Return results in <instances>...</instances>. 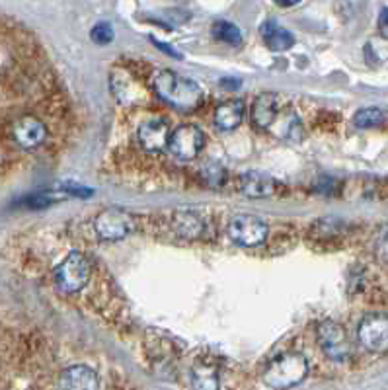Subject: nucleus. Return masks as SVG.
Listing matches in <instances>:
<instances>
[{"mask_svg": "<svg viewBox=\"0 0 388 390\" xmlns=\"http://www.w3.org/2000/svg\"><path fill=\"white\" fill-rule=\"evenodd\" d=\"M153 41H154V45L160 49L162 53H168V55H170V57H174V59H182V55H180V53H176V51L170 47V45H166V43H160V41H156V39H153Z\"/></svg>", "mask_w": 388, "mask_h": 390, "instance_id": "nucleus-26", "label": "nucleus"}, {"mask_svg": "<svg viewBox=\"0 0 388 390\" xmlns=\"http://www.w3.org/2000/svg\"><path fill=\"white\" fill-rule=\"evenodd\" d=\"M378 32L380 36L388 39V8H382L380 10V16H378Z\"/></svg>", "mask_w": 388, "mask_h": 390, "instance_id": "nucleus-25", "label": "nucleus"}, {"mask_svg": "<svg viewBox=\"0 0 388 390\" xmlns=\"http://www.w3.org/2000/svg\"><path fill=\"white\" fill-rule=\"evenodd\" d=\"M316 336L318 343H320L322 351L328 359L343 363L352 357V342H349L347 332L341 324L334 322V320H324V322L318 324Z\"/></svg>", "mask_w": 388, "mask_h": 390, "instance_id": "nucleus-4", "label": "nucleus"}, {"mask_svg": "<svg viewBox=\"0 0 388 390\" xmlns=\"http://www.w3.org/2000/svg\"><path fill=\"white\" fill-rule=\"evenodd\" d=\"M308 375V361L303 354L289 351L275 357L263 371V380L271 389H291Z\"/></svg>", "mask_w": 388, "mask_h": 390, "instance_id": "nucleus-2", "label": "nucleus"}, {"mask_svg": "<svg viewBox=\"0 0 388 390\" xmlns=\"http://www.w3.org/2000/svg\"><path fill=\"white\" fill-rule=\"evenodd\" d=\"M153 90L160 100L182 111H193L203 102V90L200 84L180 76L174 71H156L151 78Z\"/></svg>", "mask_w": 388, "mask_h": 390, "instance_id": "nucleus-1", "label": "nucleus"}, {"mask_svg": "<svg viewBox=\"0 0 388 390\" xmlns=\"http://www.w3.org/2000/svg\"><path fill=\"white\" fill-rule=\"evenodd\" d=\"M228 238L242 248H256L268 238V225L256 215H238L228 223Z\"/></svg>", "mask_w": 388, "mask_h": 390, "instance_id": "nucleus-5", "label": "nucleus"}, {"mask_svg": "<svg viewBox=\"0 0 388 390\" xmlns=\"http://www.w3.org/2000/svg\"><path fill=\"white\" fill-rule=\"evenodd\" d=\"M213 36L217 37L219 41H223L226 45H242V34H240V30L236 28L235 24H230V22H224V20H219V22H215L213 24Z\"/></svg>", "mask_w": 388, "mask_h": 390, "instance_id": "nucleus-19", "label": "nucleus"}, {"mask_svg": "<svg viewBox=\"0 0 388 390\" xmlns=\"http://www.w3.org/2000/svg\"><path fill=\"white\" fill-rule=\"evenodd\" d=\"M299 127V118L293 109H285L283 113H277L270 129L273 135H277L279 139H293V131Z\"/></svg>", "mask_w": 388, "mask_h": 390, "instance_id": "nucleus-18", "label": "nucleus"}, {"mask_svg": "<svg viewBox=\"0 0 388 390\" xmlns=\"http://www.w3.org/2000/svg\"><path fill=\"white\" fill-rule=\"evenodd\" d=\"M88 279H90V263L83 252H71L55 270L57 287L69 295L83 291Z\"/></svg>", "mask_w": 388, "mask_h": 390, "instance_id": "nucleus-3", "label": "nucleus"}, {"mask_svg": "<svg viewBox=\"0 0 388 390\" xmlns=\"http://www.w3.org/2000/svg\"><path fill=\"white\" fill-rule=\"evenodd\" d=\"M61 387L67 390H96L100 382L94 369L86 365H72L63 371Z\"/></svg>", "mask_w": 388, "mask_h": 390, "instance_id": "nucleus-11", "label": "nucleus"}, {"mask_svg": "<svg viewBox=\"0 0 388 390\" xmlns=\"http://www.w3.org/2000/svg\"><path fill=\"white\" fill-rule=\"evenodd\" d=\"M275 188H277V182L263 172H246L240 177V191L252 199L270 197L275 193Z\"/></svg>", "mask_w": 388, "mask_h": 390, "instance_id": "nucleus-12", "label": "nucleus"}, {"mask_svg": "<svg viewBox=\"0 0 388 390\" xmlns=\"http://www.w3.org/2000/svg\"><path fill=\"white\" fill-rule=\"evenodd\" d=\"M244 119V102L228 100L215 111V125L221 131H235Z\"/></svg>", "mask_w": 388, "mask_h": 390, "instance_id": "nucleus-15", "label": "nucleus"}, {"mask_svg": "<svg viewBox=\"0 0 388 390\" xmlns=\"http://www.w3.org/2000/svg\"><path fill=\"white\" fill-rule=\"evenodd\" d=\"M353 123L359 129H371V127H378L380 123H385V111L380 107H361L355 116H353Z\"/></svg>", "mask_w": 388, "mask_h": 390, "instance_id": "nucleus-20", "label": "nucleus"}, {"mask_svg": "<svg viewBox=\"0 0 388 390\" xmlns=\"http://www.w3.org/2000/svg\"><path fill=\"white\" fill-rule=\"evenodd\" d=\"M275 4H279L281 8H291V6H297L301 0H273Z\"/></svg>", "mask_w": 388, "mask_h": 390, "instance_id": "nucleus-27", "label": "nucleus"}, {"mask_svg": "<svg viewBox=\"0 0 388 390\" xmlns=\"http://www.w3.org/2000/svg\"><path fill=\"white\" fill-rule=\"evenodd\" d=\"M12 137L25 151L37 149L47 139V127L36 116H22L12 125Z\"/></svg>", "mask_w": 388, "mask_h": 390, "instance_id": "nucleus-9", "label": "nucleus"}, {"mask_svg": "<svg viewBox=\"0 0 388 390\" xmlns=\"http://www.w3.org/2000/svg\"><path fill=\"white\" fill-rule=\"evenodd\" d=\"M170 127L164 119H153L139 127V142L147 153H162L168 149Z\"/></svg>", "mask_w": 388, "mask_h": 390, "instance_id": "nucleus-10", "label": "nucleus"}, {"mask_svg": "<svg viewBox=\"0 0 388 390\" xmlns=\"http://www.w3.org/2000/svg\"><path fill=\"white\" fill-rule=\"evenodd\" d=\"M375 254L380 263H388V228H385V230L378 235V238H376Z\"/></svg>", "mask_w": 388, "mask_h": 390, "instance_id": "nucleus-23", "label": "nucleus"}, {"mask_svg": "<svg viewBox=\"0 0 388 390\" xmlns=\"http://www.w3.org/2000/svg\"><path fill=\"white\" fill-rule=\"evenodd\" d=\"M359 342L365 349L373 354H387L388 351V314L385 312H371L367 314L357 328Z\"/></svg>", "mask_w": 388, "mask_h": 390, "instance_id": "nucleus-6", "label": "nucleus"}, {"mask_svg": "<svg viewBox=\"0 0 388 390\" xmlns=\"http://www.w3.org/2000/svg\"><path fill=\"white\" fill-rule=\"evenodd\" d=\"M94 228L102 240H121L135 228V219L127 211L111 207L96 217Z\"/></svg>", "mask_w": 388, "mask_h": 390, "instance_id": "nucleus-8", "label": "nucleus"}, {"mask_svg": "<svg viewBox=\"0 0 388 390\" xmlns=\"http://www.w3.org/2000/svg\"><path fill=\"white\" fill-rule=\"evenodd\" d=\"M259 34H261V39H263L266 47L270 49V51L281 53V51H287V49L293 47L294 37L291 36V32H287L277 22H271V20L263 22L261 28H259Z\"/></svg>", "mask_w": 388, "mask_h": 390, "instance_id": "nucleus-13", "label": "nucleus"}, {"mask_svg": "<svg viewBox=\"0 0 388 390\" xmlns=\"http://www.w3.org/2000/svg\"><path fill=\"white\" fill-rule=\"evenodd\" d=\"M92 41L98 43V45H107L111 39H114V30H111V25L107 24V22H100V24H96L92 28Z\"/></svg>", "mask_w": 388, "mask_h": 390, "instance_id": "nucleus-22", "label": "nucleus"}, {"mask_svg": "<svg viewBox=\"0 0 388 390\" xmlns=\"http://www.w3.org/2000/svg\"><path fill=\"white\" fill-rule=\"evenodd\" d=\"M172 228L177 237L182 238H200L205 228V221L193 211H177L172 217Z\"/></svg>", "mask_w": 388, "mask_h": 390, "instance_id": "nucleus-16", "label": "nucleus"}, {"mask_svg": "<svg viewBox=\"0 0 388 390\" xmlns=\"http://www.w3.org/2000/svg\"><path fill=\"white\" fill-rule=\"evenodd\" d=\"M240 84L238 83H228V78H224L223 80V88H238Z\"/></svg>", "mask_w": 388, "mask_h": 390, "instance_id": "nucleus-28", "label": "nucleus"}, {"mask_svg": "<svg viewBox=\"0 0 388 390\" xmlns=\"http://www.w3.org/2000/svg\"><path fill=\"white\" fill-rule=\"evenodd\" d=\"M277 107H279V102H277V96L275 94L258 96L254 106H252V111H250L254 127L270 129V125L273 123L275 116H277Z\"/></svg>", "mask_w": 388, "mask_h": 390, "instance_id": "nucleus-14", "label": "nucleus"}, {"mask_svg": "<svg viewBox=\"0 0 388 390\" xmlns=\"http://www.w3.org/2000/svg\"><path fill=\"white\" fill-rule=\"evenodd\" d=\"M193 387L201 390L219 389V365L211 359H200L191 369Z\"/></svg>", "mask_w": 388, "mask_h": 390, "instance_id": "nucleus-17", "label": "nucleus"}, {"mask_svg": "<svg viewBox=\"0 0 388 390\" xmlns=\"http://www.w3.org/2000/svg\"><path fill=\"white\" fill-rule=\"evenodd\" d=\"M63 191H67V193H71V195H76V197H90V195H94V189L74 186V184H67Z\"/></svg>", "mask_w": 388, "mask_h": 390, "instance_id": "nucleus-24", "label": "nucleus"}, {"mask_svg": "<svg viewBox=\"0 0 388 390\" xmlns=\"http://www.w3.org/2000/svg\"><path fill=\"white\" fill-rule=\"evenodd\" d=\"M205 147V135L197 125H182L174 133H170L168 151L180 160H193L197 158Z\"/></svg>", "mask_w": 388, "mask_h": 390, "instance_id": "nucleus-7", "label": "nucleus"}, {"mask_svg": "<svg viewBox=\"0 0 388 390\" xmlns=\"http://www.w3.org/2000/svg\"><path fill=\"white\" fill-rule=\"evenodd\" d=\"M203 177L205 182L213 186V188H219L224 184V177H226V172L219 164H207L203 168Z\"/></svg>", "mask_w": 388, "mask_h": 390, "instance_id": "nucleus-21", "label": "nucleus"}]
</instances>
